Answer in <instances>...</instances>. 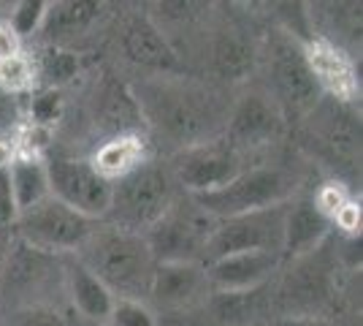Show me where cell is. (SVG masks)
Masks as SVG:
<instances>
[{
  "instance_id": "23",
  "label": "cell",
  "mask_w": 363,
  "mask_h": 326,
  "mask_svg": "<svg viewBox=\"0 0 363 326\" xmlns=\"http://www.w3.org/2000/svg\"><path fill=\"white\" fill-rule=\"evenodd\" d=\"M95 123L101 125V131L108 136L144 134V128H147L130 87H125L114 79L104 82L101 90L95 93Z\"/></svg>"
},
{
  "instance_id": "7",
  "label": "cell",
  "mask_w": 363,
  "mask_h": 326,
  "mask_svg": "<svg viewBox=\"0 0 363 326\" xmlns=\"http://www.w3.org/2000/svg\"><path fill=\"white\" fill-rule=\"evenodd\" d=\"M98 223L101 220L76 212L60 199L46 196L44 202L19 212L14 239L49 256H74L87 242V237L95 232Z\"/></svg>"
},
{
  "instance_id": "9",
  "label": "cell",
  "mask_w": 363,
  "mask_h": 326,
  "mask_svg": "<svg viewBox=\"0 0 363 326\" xmlns=\"http://www.w3.org/2000/svg\"><path fill=\"white\" fill-rule=\"evenodd\" d=\"M285 210H288V202L242 212V215L220 217L212 232V239L206 245L203 264L230 256V253H244V250H266V253L282 256Z\"/></svg>"
},
{
  "instance_id": "13",
  "label": "cell",
  "mask_w": 363,
  "mask_h": 326,
  "mask_svg": "<svg viewBox=\"0 0 363 326\" xmlns=\"http://www.w3.org/2000/svg\"><path fill=\"white\" fill-rule=\"evenodd\" d=\"M285 123L288 120L272 95L266 90H250L228 112L223 139L244 156L250 150L269 147L272 141L279 139Z\"/></svg>"
},
{
  "instance_id": "28",
  "label": "cell",
  "mask_w": 363,
  "mask_h": 326,
  "mask_svg": "<svg viewBox=\"0 0 363 326\" xmlns=\"http://www.w3.org/2000/svg\"><path fill=\"white\" fill-rule=\"evenodd\" d=\"M35 63H33L30 55L19 52L14 58H6L0 60V93L6 95H19L30 93L35 87Z\"/></svg>"
},
{
  "instance_id": "36",
  "label": "cell",
  "mask_w": 363,
  "mask_h": 326,
  "mask_svg": "<svg viewBox=\"0 0 363 326\" xmlns=\"http://www.w3.org/2000/svg\"><path fill=\"white\" fill-rule=\"evenodd\" d=\"M60 114V95L55 90H46L33 101V120L35 123H52Z\"/></svg>"
},
{
  "instance_id": "31",
  "label": "cell",
  "mask_w": 363,
  "mask_h": 326,
  "mask_svg": "<svg viewBox=\"0 0 363 326\" xmlns=\"http://www.w3.org/2000/svg\"><path fill=\"white\" fill-rule=\"evenodd\" d=\"M104 326H160L157 313L141 299H114Z\"/></svg>"
},
{
  "instance_id": "37",
  "label": "cell",
  "mask_w": 363,
  "mask_h": 326,
  "mask_svg": "<svg viewBox=\"0 0 363 326\" xmlns=\"http://www.w3.org/2000/svg\"><path fill=\"white\" fill-rule=\"evenodd\" d=\"M22 49V36L16 33V28L9 22V19H0V60L6 58H14Z\"/></svg>"
},
{
  "instance_id": "22",
  "label": "cell",
  "mask_w": 363,
  "mask_h": 326,
  "mask_svg": "<svg viewBox=\"0 0 363 326\" xmlns=\"http://www.w3.org/2000/svg\"><path fill=\"white\" fill-rule=\"evenodd\" d=\"M104 14V0H52L46 3L38 33L46 44L62 47L90 31Z\"/></svg>"
},
{
  "instance_id": "15",
  "label": "cell",
  "mask_w": 363,
  "mask_h": 326,
  "mask_svg": "<svg viewBox=\"0 0 363 326\" xmlns=\"http://www.w3.org/2000/svg\"><path fill=\"white\" fill-rule=\"evenodd\" d=\"M303 120H309V134L320 144V150L331 161L355 163L361 153V120L352 112V104H342L333 98H320V104Z\"/></svg>"
},
{
  "instance_id": "18",
  "label": "cell",
  "mask_w": 363,
  "mask_h": 326,
  "mask_svg": "<svg viewBox=\"0 0 363 326\" xmlns=\"http://www.w3.org/2000/svg\"><path fill=\"white\" fill-rule=\"evenodd\" d=\"M282 264V256L266 253V250H244V253H230L223 259L206 261V278L212 291L220 294H242V291H255L269 286L274 272Z\"/></svg>"
},
{
  "instance_id": "29",
  "label": "cell",
  "mask_w": 363,
  "mask_h": 326,
  "mask_svg": "<svg viewBox=\"0 0 363 326\" xmlns=\"http://www.w3.org/2000/svg\"><path fill=\"white\" fill-rule=\"evenodd\" d=\"M263 6H269L277 16V22L282 25V31L290 33L293 38H298L301 44L315 36L306 0H263Z\"/></svg>"
},
{
  "instance_id": "41",
  "label": "cell",
  "mask_w": 363,
  "mask_h": 326,
  "mask_svg": "<svg viewBox=\"0 0 363 326\" xmlns=\"http://www.w3.org/2000/svg\"><path fill=\"white\" fill-rule=\"evenodd\" d=\"M3 256H6V242H0V266H3Z\"/></svg>"
},
{
  "instance_id": "14",
  "label": "cell",
  "mask_w": 363,
  "mask_h": 326,
  "mask_svg": "<svg viewBox=\"0 0 363 326\" xmlns=\"http://www.w3.org/2000/svg\"><path fill=\"white\" fill-rule=\"evenodd\" d=\"M212 296L206 269L198 261H163L155 264L147 305L157 315H177L201 308Z\"/></svg>"
},
{
  "instance_id": "21",
  "label": "cell",
  "mask_w": 363,
  "mask_h": 326,
  "mask_svg": "<svg viewBox=\"0 0 363 326\" xmlns=\"http://www.w3.org/2000/svg\"><path fill=\"white\" fill-rule=\"evenodd\" d=\"M333 223L320 212L312 199H290L285 210V234H282V261L301 259L318 250L331 237Z\"/></svg>"
},
{
  "instance_id": "33",
  "label": "cell",
  "mask_w": 363,
  "mask_h": 326,
  "mask_svg": "<svg viewBox=\"0 0 363 326\" xmlns=\"http://www.w3.org/2000/svg\"><path fill=\"white\" fill-rule=\"evenodd\" d=\"M44 11H46V0H19L14 9V16H11L9 22H11L16 28V33L25 38L28 33L38 31V25H41V19H44Z\"/></svg>"
},
{
  "instance_id": "34",
  "label": "cell",
  "mask_w": 363,
  "mask_h": 326,
  "mask_svg": "<svg viewBox=\"0 0 363 326\" xmlns=\"http://www.w3.org/2000/svg\"><path fill=\"white\" fill-rule=\"evenodd\" d=\"M312 202H315V207H318L328 220H333V215L350 202V193L345 190V185H339V183H325V185L315 193Z\"/></svg>"
},
{
  "instance_id": "11",
  "label": "cell",
  "mask_w": 363,
  "mask_h": 326,
  "mask_svg": "<svg viewBox=\"0 0 363 326\" xmlns=\"http://www.w3.org/2000/svg\"><path fill=\"white\" fill-rule=\"evenodd\" d=\"M333 264L328 239L318 250L290 261V272L279 286V315H323L333 299Z\"/></svg>"
},
{
  "instance_id": "25",
  "label": "cell",
  "mask_w": 363,
  "mask_h": 326,
  "mask_svg": "<svg viewBox=\"0 0 363 326\" xmlns=\"http://www.w3.org/2000/svg\"><path fill=\"white\" fill-rule=\"evenodd\" d=\"M9 185L14 193L16 210H28L33 204L44 202L49 193V174H46V158L33 150H16L6 163Z\"/></svg>"
},
{
  "instance_id": "32",
  "label": "cell",
  "mask_w": 363,
  "mask_h": 326,
  "mask_svg": "<svg viewBox=\"0 0 363 326\" xmlns=\"http://www.w3.org/2000/svg\"><path fill=\"white\" fill-rule=\"evenodd\" d=\"M16 217H19V210H16L14 193H11V185H9V174H6V166H3L0 169V242H11L14 239Z\"/></svg>"
},
{
  "instance_id": "4",
  "label": "cell",
  "mask_w": 363,
  "mask_h": 326,
  "mask_svg": "<svg viewBox=\"0 0 363 326\" xmlns=\"http://www.w3.org/2000/svg\"><path fill=\"white\" fill-rule=\"evenodd\" d=\"M217 217L201 210L193 196L179 193L163 215L144 232L155 264L163 261H198L203 264Z\"/></svg>"
},
{
  "instance_id": "19",
  "label": "cell",
  "mask_w": 363,
  "mask_h": 326,
  "mask_svg": "<svg viewBox=\"0 0 363 326\" xmlns=\"http://www.w3.org/2000/svg\"><path fill=\"white\" fill-rule=\"evenodd\" d=\"M255 41L247 36L239 25H220L212 36V49H209V65L212 74L225 85H239L255 74L257 68Z\"/></svg>"
},
{
  "instance_id": "16",
  "label": "cell",
  "mask_w": 363,
  "mask_h": 326,
  "mask_svg": "<svg viewBox=\"0 0 363 326\" xmlns=\"http://www.w3.org/2000/svg\"><path fill=\"white\" fill-rule=\"evenodd\" d=\"M303 55L309 63V71L318 82L320 93L342 104H352L361 95L358 68L345 49L325 36H312L303 41Z\"/></svg>"
},
{
  "instance_id": "40",
  "label": "cell",
  "mask_w": 363,
  "mask_h": 326,
  "mask_svg": "<svg viewBox=\"0 0 363 326\" xmlns=\"http://www.w3.org/2000/svg\"><path fill=\"white\" fill-rule=\"evenodd\" d=\"M233 3H239V6H247V9H260V6H263V0H233Z\"/></svg>"
},
{
  "instance_id": "6",
  "label": "cell",
  "mask_w": 363,
  "mask_h": 326,
  "mask_svg": "<svg viewBox=\"0 0 363 326\" xmlns=\"http://www.w3.org/2000/svg\"><path fill=\"white\" fill-rule=\"evenodd\" d=\"M266 68H269L266 93L282 109L285 120H303L320 104L323 93L309 71L303 44L290 33L279 31L272 36L266 52Z\"/></svg>"
},
{
  "instance_id": "3",
  "label": "cell",
  "mask_w": 363,
  "mask_h": 326,
  "mask_svg": "<svg viewBox=\"0 0 363 326\" xmlns=\"http://www.w3.org/2000/svg\"><path fill=\"white\" fill-rule=\"evenodd\" d=\"M177 183L160 163H141L138 169L111 183V202L104 223L125 232L144 234L177 199Z\"/></svg>"
},
{
  "instance_id": "20",
  "label": "cell",
  "mask_w": 363,
  "mask_h": 326,
  "mask_svg": "<svg viewBox=\"0 0 363 326\" xmlns=\"http://www.w3.org/2000/svg\"><path fill=\"white\" fill-rule=\"evenodd\" d=\"M62 291L68 310L98 326L106 324L108 313L114 308V294L74 256H62Z\"/></svg>"
},
{
  "instance_id": "5",
  "label": "cell",
  "mask_w": 363,
  "mask_h": 326,
  "mask_svg": "<svg viewBox=\"0 0 363 326\" xmlns=\"http://www.w3.org/2000/svg\"><path fill=\"white\" fill-rule=\"evenodd\" d=\"M55 291H62V256H49L41 250L11 239L0 266V310L19 305H60Z\"/></svg>"
},
{
  "instance_id": "8",
  "label": "cell",
  "mask_w": 363,
  "mask_h": 326,
  "mask_svg": "<svg viewBox=\"0 0 363 326\" xmlns=\"http://www.w3.org/2000/svg\"><path fill=\"white\" fill-rule=\"evenodd\" d=\"M293 190H296L293 177L279 166H250V169L244 166L230 183L193 199L201 210H206L209 215L220 220V217L285 204L293 199Z\"/></svg>"
},
{
  "instance_id": "38",
  "label": "cell",
  "mask_w": 363,
  "mask_h": 326,
  "mask_svg": "<svg viewBox=\"0 0 363 326\" xmlns=\"http://www.w3.org/2000/svg\"><path fill=\"white\" fill-rule=\"evenodd\" d=\"M269 326H333L325 315H274Z\"/></svg>"
},
{
  "instance_id": "2",
  "label": "cell",
  "mask_w": 363,
  "mask_h": 326,
  "mask_svg": "<svg viewBox=\"0 0 363 326\" xmlns=\"http://www.w3.org/2000/svg\"><path fill=\"white\" fill-rule=\"evenodd\" d=\"M74 259L87 266L114 294V299L147 302L155 259L147 248L144 234L125 232L101 220L87 237V242L74 253Z\"/></svg>"
},
{
  "instance_id": "1",
  "label": "cell",
  "mask_w": 363,
  "mask_h": 326,
  "mask_svg": "<svg viewBox=\"0 0 363 326\" xmlns=\"http://www.w3.org/2000/svg\"><path fill=\"white\" fill-rule=\"evenodd\" d=\"M144 125L179 147L217 139L225 131L228 107L223 95L203 82L182 74H152L130 87Z\"/></svg>"
},
{
  "instance_id": "30",
  "label": "cell",
  "mask_w": 363,
  "mask_h": 326,
  "mask_svg": "<svg viewBox=\"0 0 363 326\" xmlns=\"http://www.w3.org/2000/svg\"><path fill=\"white\" fill-rule=\"evenodd\" d=\"M0 326H65L60 305H19L0 310Z\"/></svg>"
},
{
  "instance_id": "24",
  "label": "cell",
  "mask_w": 363,
  "mask_h": 326,
  "mask_svg": "<svg viewBox=\"0 0 363 326\" xmlns=\"http://www.w3.org/2000/svg\"><path fill=\"white\" fill-rule=\"evenodd\" d=\"M147 147L150 144H147L144 134H117V136H108L106 141H101L87 161H90L92 169L98 171L101 177H106L108 183H114V180L130 174L141 163L150 161V150Z\"/></svg>"
},
{
  "instance_id": "27",
  "label": "cell",
  "mask_w": 363,
  "mask_h": 326,
  "mask_svg": "<svg viewBox=\"0 0 363 326\" xmlns=\"http://www.w3.org/2000/svg\"><path fill=\"white\" fill-rule=\"evenodd\" d=\"M33 63H35V79H41L49 90L62 87L79 71V58L74 52L62 47H52V44H46V49H41V55H38V60Z\"/></svg>"
},
{
  "instance_id": "10",
  "label": "cell",
  "mask_w": 363,
  "mask_h": 326,
  "mask_svg": "<svg viewBox=\"0 0 363 326\" xmlns=\"http://www.w3.org/2000/svg\"><path fill=\"white\" fill-rule=\"evenodd\" d=\"M242 169V153L230 147L223 136L179 147L168 166L177 188H182L187 196L212 193L230 183Z\"/></svg>"
},
{
  "instance_id": "26",
  "label": "cell",
  "mask_w": 363,
  "mask_h": 326,
  "mask_svg": "<svg viewBox=\"0 0 363 326\" xmlns=\"http://www.w3.org/2000/svg\"><path fill=\"white\" fill-rule=\"evenodd\" d=\"M155 3V25L166 33V28H196L201 25L214 0H152Z\"/></svg>"
},
{
  "instance_id": "17",
  "label": "cell",
  "mask_w": 363,
  "mask_h": 326,
  "mask_svg": "<svg viewBox=\"0 0 363 326\" xmlns=\"http://www.w3.org/2000/svg\"><path fill=\"white\" fill-rule=\"evenodd\" d=\"M120 49L125 60L150 74H179L182 60L166 33L152 16H130L120 31Z\"/></svg>"
},
{
  "instance_id": "39",
  "label": "cell",
  "mask_w": 363,
  "mask_h": 326,
  "mask_svg": "<svg viewBox=\"0 0 363 326\" xmlns=\"http://www.w3.org/2000/svg\"><path fill=\"white\" fill-rule=\"evenodd\" d=\"M65 326H98V324H92V321H87V318H82V315H76L74 310L65 308Z\"/></svg>"
},
{
  "instance_id": "35",
  "label": "cell",
  "mask_w": 363,
  "mask_h": 326,
  "mask_svg": "<svg viewBox=\"0 0 363 326\" xmlns=\"http://www.w3.org/2000/svg\"><path fill=\"white\" fill-rule=\"evenodd\" d=\"M331 223L333 226H339L347 237H358V234H361V204L350 199V202L333 215Z\"/></svg>"
},
{
  "instance_id": "12",
  "label": "cell",
  "mask_w": 363,
  "mask_h": 326,
  "mask_svg": "<svg viewBox=\"0 0 363 326\" xmlns=\"http://www.w3.org/2000/svg\"><path fill=\"white\" fill-rule=\"evenodd\" d=\"M49 193L71 210L104 220L111 202V183L92 169L87 158H46Z\"/></svg>"
},
{
  "instance_id": "42",
  "label": "cell",
  "mask_w": 363,
  "mask_h": 326,
  "mask_svg": "<svg viewBox=\"0 0 363 326\" xmlns=\"http://www.w3.org/2000/svg\"><path fill=\"white\" fill-rule=\"evenodd\" d=\"M101 326H104V324H101Z\"/></svg>"
}]
</instances>
